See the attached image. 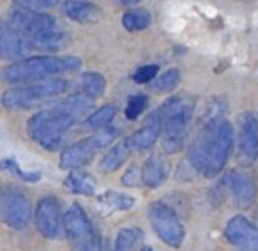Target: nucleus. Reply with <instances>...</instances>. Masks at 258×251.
Here are the masks:
<instances>
[{"instance_id": "9", "label": "nucleus", "mask_w": 258, "mask_h": 251, "mask_svg": "<svg viewBox=\"0 0 258 251\" xmlns=\"http://www.w3.org/2000/svg\"><path fill=\"white\" fill-rule=\"evenodd\" d=\"M149 221L154 228L156 235L172 247H180L186 237V230L180 223L179 216L175 214L172 207H168L163 202H154L149 205Z\"/></svg>"}, {"instance_id": "15", "label": "nucleus", "mask_w": 258, "mask_h": 251, "mask_svg": "<svg viewBox=\"0 0 258 251\" xmlns=\"http://www.w3.org/2000/svg\"><path fill=\"white\" fill-rule=\"evenodd\" d=\"M30 50H34V48L22 34L11 29L6 22L2 23V27H0V55L4 60H25V58H29L27 55L30 53Z\"/></svg>"}, {"instance_id": "33", "label": "nucleus", "mask_w": 258, "mask_h": 251, "mask_svg": "<svg viewBox=\"0 0 258 251\" xmlns=\"http://www.w3.org/2000/svg\"><path fill=\"white\" fill-rule=\"evenodd\" d=\"M103 251H111L110 247H108V244H104V247H103Z\"/></svg>"}, {"instance_id": "16", "label": "nucleus", "mask_w": 258, "mask_h": 251, "mask_svg": "<svg viewBox=\"0 0 258 251\" xmlns=\"http://www.w3.org/2000/svg\"><path fill=\"white\" fill-rule=\"evenodd\" d=\"M161 135H163V120L159 111L156 110L154 113H151L145 118L144 126H142L140 130L135 131L129 137V144H131L133 151H145V149H151Z\"/></svg>"}, {"instance_id": "22", "label": "nucleus", "mask_w": 258, "mask_h": 251, "mask_svg": "<svg viewBox=\"0 0 258 251\" xmlns=\"http://www.w3.org/2000/svg\"><path fill=\"white\" fill-rule=\"evenodd\" d=\"M104 89H106V80L99 73H83L78 78V92L85 94L92 99L103 96Z\"/></svg>"}, {"instance_id": "5", "label": "nucleus", "mask_w": 258, "mask_h": 251, "mask_svg": "<svg viewBox=\"0 0 258 251\" xmlns=\"http://www.w3.org/2000/svg\"><path fill=\"white\" fill-rule=\"evenodd\" d=\"M158 111L163 120V151L166 154H177L184 147L195 101L189 96H173L166 99Z\"/></svg>"}, {"instance_id": "29", "label": "nucleus", "mask_w": 258, "mask_h": 251, "mask_svg": "<svg viewBox=\"0 0 258 251\" xmlns=\"http://www.w3.org/2000/svg\"><path fill=\"white\" fill-rule=\"evenodd\" d=\"M2 166H4V170L11 172L13 175L20 177L22 180H27V182H36V180L41 179V173L39 172H29V173H27L25 170L20 168L18 161H15V159H4Z\"/></svg>"}, {"instance_id": "21", "label": "nucleus", "mask_w": 258, "mask_h": 251, "mask_svg": "<svg viewBox=\"0 0 258 251\" xmlns=\"http://www.w3.org/2000/svg\"><path fill=\"white\" fill-rule=\"evenodd\" d=\"M133 205H135L133 197H129L125 193H118V191H106V193L97 197V207L106 212V214L115 211H127Z\"/></svg>"}, {"instance_id": "18", "label": "nucleus", "mask_w": 258, "mask_h": 251, "mask_svg": "<svg viewBox=\"0 0 258 251\" xmlns=\"http://www.w3.org/2000/svg\"><path fill=\"white\" fill-rule=\"evenodd\" d=\"M131 152H133V147H131V144H129V138L115 144L113 147H110V151L103 156V159H101V163H99L101 172L103 173L117 172V170L127 161Z\"/></svg>"}, {"instance_id": "4", "label": "nucleus", "mask_w": 258, "mask_h": 251, "mask_svg": "<svg viewBox=\"0 0 258 251\" xmlns=\"http://www.w3.org/2000/svg\"><path fill=\"white\" fill-rule=\"evenodd\" d=\"M82 60L78 57H53V55H37L25 60L13 62L2 71L6 83H36L50 80V76L73 73L80 69Z\"/></svg>"}, {"instance_id": "27", "label": "nucleus", "mask_w": 258, "mask_h": 251, "mask_svg": "<svg viewBox=\"0 0 258 251\" xmlns=\"http://www.w3.org/2000/svg\"><path fill=\"white\" fill-rule=\"evenodd\" d=\"M145 108H147V96H144V94L131 96L127 101V108H125V118L127 120H137Z\"/></svg>"}, {"instance_id": "6", "label": "nucleus", "mask_w": 258, "mask_h": 251, "mask_svg": "<svg viewBox=\"0 0 258 251\" xmlns=\"http://www.w3.org/2000/svg\"><path fill=\"white\" fill-rule=\"evenodd\" d=\"M68 85L69 83L62 78H50L23 87H13L4 92L2 103L8 110H27L64 94Z\"/></svg>"}, {"instance_id": "25", "label": "nucleus", "mask_w": 258, "mask_h": 251, "mask_svg": "<svg viewBox=\"0 0 258 251\" xmlns=\"http://www.w3.org/2000/svg\"><path fill=\"white\" fill-rule=\"evenodd\" d=\"M151 15L145 9H131L122 16V25L127 32H140L151 25Z\"/></svg>"}, {"instance_id": "26", "label": "nucleus", "mask_w": 258, "mask_h": 251, "mask_svg": "<svg viewBox=\"0 0 258 251\" xmlns=\"http://www.w3.org/2000/svg\"><path fill=\"white\" fill-rule=\"evenodd\" d=\"M179 83H180V71L172 68L163 73V75H159L158 78L154 80L152 87H154V90H158V92H170V90L175 89Z\"/></svg>"}, {"instance_id": "24", "label": "nucleus", "mask_w": 258, "mask_h": 251, "mask_svg": "<svg viewBox=\"0 0 258 251\" xmlns=\"http://www.w3.org/2000/svg\"><path fill=\"white\" fill-rule=\"evenodd\" d=\"M142 239V232L138 228H122L115 237L113 251H138Z\"/></svg>"}, {"instance_id": "17", "label": "nucleus", "mask_w": 258, "mask_h": 251, "mask_svg": "<svg viewBox=\"0 0 258 251\" xmlns=\"http://www.w3.org/2000/svg\"><path fill=\"white\" fill-rule=\"evenodd\" d=\"M64 13L68 18L78 23H96L101 16V11L92 2H83V0H66Z\"/></svg>"}, {"instance_id": "12", "label": "nucleus", "mask_w": 258, "mask_h": 251, "mask_svg": "<svg viewBox=\"0 0 258 251\" xmlns=\"http://www.w3.org/2000/svg\"><path fill=\"white\" fill-rule=\"evenodd\" d=\"M239 161L246 166L258 161V120L251 111L239 117Z\"/></svg>"}, {"instance_id": "30", "label": "nucleus", "mask_w": 258, "mask_h": 251, "mask_svg": "<svg viewBox=\"0 0 258 251\" xmlns=\"http://www.w3.org/2000/svg\"><path fill=\"white\" fill-rule=\"evenodd\" d=\"M158 71H159V68H158V66H154V64L142 66L140 69H137V71H135L133 80L137 83H149V82H152V80H156Z\"/></svg>"}, {"instance_id": "1", "label": "nucleus", "mask_w": 258, "mask_h": 251, "mask_svg": "<svg viewBox=\"0 0 258 251\" xmlns=\"http://www.w3.org/2000/svg\"><path fill=\"white\" fill-rule=\"evenodd\" d=\"M94 99L82 92L57 101L51 108L34 113L27 122L29 137L46 151H57L62 145L66 131L71 130L80 117L92 108Z\"/></svg>"}, {"instance_id": "7", "label": "nucleus", "mask_w": 258, "mask_h": 251, "mask_svg": "<svg viewBox=\"0 0 258 251\" xmlns=\"http://www.w3.org/2000/svg\"><path fill=\"white\" fill-rule=\"evenodd\" d=\"M120 135L118 128H108V130L97 131L92 137L83 138V140L76 142V144L69 145L62 151L60 154V166L69 172L82 168V166L89 165L99 151L104 147H110Z\"/></svg>"}, {"instance_id": "31", "label": "nucleus", "mask_w": 258, "mask_h": 251, "mask_svg": "<svg viewBox=\"0 0 258 251\" xmlns=\"http://www.w3.org/2000/svg\"><path fill=\"white\" fill-rule=\"evenodd\" d=\"M140 180H142V170H138L137 166H131L125 172V175L122 177V184L124 186H137Z\"/></svg>"}, {"instance_id": "23", "label": "nucleus", "mask_w": 258, "mask_h": 251, "mask_svg": "<svg viewBox=\"0 0 258 251\" xmlns=\"http://www.w3.org/2000/svg\"><path fill=\"white\" fill-rule=\"evenodd\" d=\"M115 115H117V108L113 104H104V106H101L99 110H96L87 117V126L96 131L108 130V128H111L110 124L113 122Z\"/></svg>"}, {"instance_id": "8", "label": "nucleus", "mask_w": 258, "mask_h": 251, "mask_svg": "<svg viewBox=\"0 0 258 251\" xmlns=\"http://www.w3.org/2000/svg\"><path fill=\"white\" fill-rule=\"evenodd\" d=\"M64 232L73 251H103V240L96 232L92 221L82 209L73 204L64 214Z\"/></svg>"}, {"instance_id": "10", "label": "nucleus", "mask_w": 258, "mask_h": 251, "mask_svg": "<svg viewBox=\"0 0 258 251\" xmlns=\"http://www.w3.org/2000/svg\"><path fill=\"white\" fill-rule=\"evenodd\" d=\"M0 218L9 228L23 230L32 218L29 197L18 187H4L0 193Z\"/></svg>"}, {"instance_id": "14", "label": "nucleus", "mask_w": 258, "mask_h": 251, "mask_svg": "<svg viewBox=\"0 0 258 251\" xmlns=\"http://www.w3.org/2000/svg\"><path fill=\"white\" fill-rule=\"evenodd\" d=\"M225 184L230 190L232 200L237 207L247 209L253 205L254 198H256V184L251 179L249 173L242 172V170H232L226 175Z\"/></svg>"}, {"instance_id": "3", "label": "nucleus", "mask_w": 258, "mask_h": 251, "mask_svg": "<svg viewBox=\"0 0 258 251\" xmlns=\"http://www.w3.org/2000/svg\"><path fill=\"white\" fill-rule=\"evenodd\" d=\"M6 23L22 34L34 50H60L66 41L64 29L58 25L53 16L46 13H34L16 8L9 11Z\"/></svg>"}, {"instance_id": "13", "label": "nucleus", "mask_w": 258, "mask_h": 251, "mask_svg": "<svg viewBox=\"0 0 258 251\" xmlns=\"http://www.w3.org/2000/svg\"><path fill=\"white\" fill-rule=\"evenodd\" d=\"M225 237L230 244L242 251H258V226L246 216H233L225 228Z\"/></svg>"}, {"instance_id": "20", "label": "nucleus", "mask_w": 258, "mask_h": 251, "mask_svg": "<svg viewBox=\"0 0 258 251\" xmlns=\"http://www.w3.org/2000/svg\"><path fill=\"white\" fill-rule=\"evenodd\" d=\"M64 187L69 191V193L75 195H83V197H92L96 195V180L90 173L85 172H71L64 180Z\"/></svg>"}, {"instance_id": "11", "label": "nucleus", "mask_w": 258, "mask_h": 251, "mask_svg": "<svg viewBox=\"0 0 258 251\" xmlns=\"http://www.w3.org/2000/svg\"><path fill=\"white\" fill-rule=\"evenodd\" d=\"M37 232L46 239H60L64 233V216L60 214V204L57 198H41L34 214Z\"/></svg>"}, {"instance_id": "32", "label": "nucleus", "mask_w": 258, "mask_h": 251, "mask_svg": "<svg viewBox=\"0 0 258 251\" xmlns=\"http://www.w3.org/2000/svg\"><path fill=\"white\" fill-rule=\"evenodd\" d=\"M118 2L124 6H135V4H138V2H142V0H118Z\"/></svg>"}, {"instance_id": "19", "label": "nucleus", "mask_w": 258, "mask_h": 251, "mask_svg": "<svg viewBox=\"0 0 258 251\" xmlns=\"http://www.w3.org/2000/svg\"><path fill=\"white\" fill-rule=\"evenodd\" d=\"M166 180V165L161 156H151L142 168V182L147 187H159Z\"/></svg>"}, {"instance_id": "28", "label": "nucleus", "mask_w": 258, "mask_h": 251, "mask_svg": "<svg viewBox=\"0 0 258 251\" xmlns=\"http://www.w3.org/2000/svg\"><path fill=\"white\" fill-rule=\"evenodd\" d=\"M15 4L20 9H27V11H34V13H44L48 9L57 8L58 0H15Z\"/></svg>"}, {"instance_id": "2", "label": "nucleus", "mask_w": 258, "mask_h": 251, "mask_svg": "<svg viewBox=\"0 0 258 251\" xmlns=\"http://www.w3.org/2000/svg\"><path fill=\"white\" fill-rule=\"evenodd\" d=\"M233 147V128L226 118H212L191 147L187 163L195 172L212 179L225 168Z\"/></svg>"}]
</instances>
